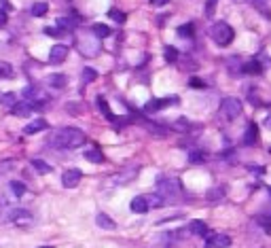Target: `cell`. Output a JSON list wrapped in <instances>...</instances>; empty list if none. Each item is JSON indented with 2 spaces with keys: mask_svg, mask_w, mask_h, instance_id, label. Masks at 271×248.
<instances>
[{
  "mask_svg": "<svg viewBox=\"0 0 271 248\" xmlns=\"http://www.w3.org/2000/svg\"><path fill=\"white\" fill-rule=\"evenodd\" d=\"M87 136L85 132L76 130V127H62V130L53 136V146L58 148H76V146H83Z\"/></svg>",
  "mask_w": 271,
  "mask_h": 248,
  "instance_id": "6da1fadb",
  "label": "cell"
},
{
  "mask_svg": "<svg viewBox=\"0 0 271 248\" xmlns=\"http://www.w3.org/2000/svg\"><path fill=\"white\" fill-rule=\"evenodd\" d=\"M76 47L85 58H94V55L100 53V38L94 34V30L78 32L76 34Z\"/></svg>",
  "mask_w": 271,
  "mask_h": 248,
  "instance_id": "7a4b0ae2",
  "label": "cell"
},
{
  "mask_svg": "<svg viewBox=\"0 0 271 248\" xmlns=\"http://www.w3.org/2000/svg\"><path fill=\"white\" fill-rule=\"evenodd\" d=\"M210 36L218 47H229L235 38V30L227 21H216V24L210 28Z\"/></svg>",
  "mask_w": 271,
  "mask_h": 248,
  "instance_id": "3957f363",
  "label": "cell"
},
{
  "mask_svg": "<svg viewBox=\"0 0 271 248\" xmlns=\"http://www.w3.org/2000/svg\"><path fill=\"white\" fill-rule=\"evenodd\" d=\"M180 191H182V182L178 178H159V182H157V193H159L166 202L174 200Z\"/></svg>",
  "mask_w": 271,
  "mask_h": 248,
  "instance_id": "277c9868",
  "label": "cell"
},
{
  "mask_svg": "<svg viewBox=\"0 0 271 248\" xmlns=\"http://www.w3.org/2000/svg\"><path fill=\"white\" fill-rule=\"evenodd\" d=\"M241 110H244V104H241L239 98H225V100L220 102V115L225 119H229V121L237 119L241 115Z\"/></svg>",
  "mask_w": 271,
  "mask_h": 248,
  "instance_id": "5b68a950",
  "label": "cell"
},
{
  "mask_svg": "<svg viewBox=\"0 0 271 248\" xmlns=\"http://www.w3.org/2000/svg\"><path fill=\"white\" fill-rule=\"evenodd\" d=\"M180 100H178L176 96H169V98H155V100H151L148 104H144V110L146 112H157V110H166L169 108V106L178 104Z\"/></svg>",
  "mask_w": 271,
  "mask_h": 248,
  "instance_id": "8992f818",
  "label": "cell"
},
{
  "mask_svg": "<svg viewBox=\"0 0 271 248\" xmlns=\"http://www.w3.org/2000/svg\"><path fill=\"white\" fill-rule=\"evenodd\" d=\"M83 178V172L78 168H70V170H66V172L62 174V185L66 187V189H72V187H76L78 185V180Z\"/></svg>",
  "mask_w": 271,
  "mask_h": 248,
  "instance_id": "52a82bcc",
  "label": "cell"
},
{
  "mask_svg": "<svg viewBox=\"0 0 271 248\" xmlns=\"http://www.w3.org/2000/svg\"><path fill=\"white\" fill-rule=\"evenodd\" d=\"M231 246V238L225 233H212L205 238V248H227Z\"/></svg>",
  "mask_w": 271,
  "mask_h": 248,
  "instance_id": "ba28073f",
  "label": "cell"
},
{
  "mask_svg": "<svg viewBox=\"0 0 271 248\" xmlns=\"http://www.w3.org/2000/svg\"><path fill=\"white\" fill-rule=\"evenodd\" d=\"M136 176H138V168H132V170H123L121 174H115L112 176V185H117V187H123L127 185V182H132Z\"/></svg>",
  "mask_w": 271,
  "mask_h": 248,
  "instance_id": "9c48e42d",
  "label": "cell"
},
{
  "mask_svg": "<svg viewBox=\"0 0 271 248\" xmlns=\"http://www.w3.org/2000/svg\"><path fill=\"white\" fill-rule=\"evenodd\" d=\"M9 221L24 227V225H30V223H32V214H30L28 210H21V208H19V210H11V212H9Z\"/></svg>",
  "mask_w": 271,
  "mask_h": 248,
  "instance_id": "30bf717a",
  "label": "cell"
},
{
  "mask_svg": "<svg viewBox=\"0 0 271 248\" xmlns=\"http://www.w3.org/2000/svg\"><path fill=\"white\" fill-rule=\"evenodd\" d=\"M24 98L26 100H30V102H42V100H47V96H45V91H42L40 87H36V85H30V87H26L24 89ZM42 106V104H40Z\"/></svg>",
  "mask_w": 271,
  "mask_h": 248,
  "instance_id": "8fae6325",
  "label": "cell"
},
{
  "mask_svg": "<svg viewBox=\"0 0 271 248\" xmlns=\"http://www.w3.org/2000/svg\"><path fill=\"white\" fill-rule=\"evenodd\" d=\"M34 108H36V104L30 102V100H24V102H17L15 106H13L11 112L13 115H17V117H30Z\"/></svg>",
  "mask_w": 271,
  "mask_h": 248,
  "instance_id": "7c38bea8",
  "label": "cell"
},
{
  "mask_svg": "<svg viewBox=\"0 0 271 248\" xmlns=\"http://www.w3.org/2000/svg\"><path fill=\"white\" fill-rule=\"evenodd\" d=\"M68 58V47L66 45H55L51 47V51H49V62L51 64H60Z\"/></svg>",
  "mask_w": 271,
  "mask_h": 248,
  "instance_id": "4fadbf2b",
  "label": "cell"
},
{
  "mask_svg": "<svg viewBox=\"0 0 271 248\" xmlns=\"http://www.w3.org/2000/svg\"><path fill=\"white\" fill-rule=\"evenodd\" d=\"M148 210H151V204H148L146 195H138L132 200V212H136V214H144Z\"/></svg>",
  "mask_w": 271,
  "mask_h": 248,
  "instance_id": "5bb4252c",
  "label": "cell"
},
{
  "mask_svg": "<svg viewBox=\"0 0 271 248\" xmlns=\"http://www.w3.org/2000/svg\"><path fill=\"white\" fill-rule=\"evenodd\" d=\"M47 127H49V123L45 121V119H34V121H30V123L24 127V134H28V136H30V134L42 132V130H47Z\"/></svg>",
  "mask_w": 271,
  "mask_h": 248,
  "instance_id": "9a60e30c",
  "label": "cell"
},
{
  "mask_svg": "<svg viewBox=\"0 0 271 248\" xmlns=\"http://www.w3.org/2000/svg\"><path fill=\"white\" fill-rule=\"evenodd\" d=\"M256 140H259V125H256V123H250V125H248V132L244 134V144L250 146V144L256 142Z\"/></svg>",
  "mask_w": 271,
  "mask_h": 248,
  "instance_id": "2e32d148",
  "label": "cell"
},
{
  "mask_svg": "<svg viewBox=\"0 0 271 248\" xmlns=\"http://www.w3.org/2000/svg\"><path fill=\"white\" fill-rule=\"evenodd\" d=\"M47 83L51 85V87H55V89H64L68 85V79L64 74H49L47 76Z\"/></svg>",
  "mask_w": 271,
  "mask_h": 248,
  "instance_id": "e0dca14e",
  "label": "cell"
},
{
  "mask_svg": "<svg viewBox=\"0 0 271 248\" xmlns=\"http://www.w3.org/2000/svg\"><path fill=\"white\" fill-rule=\"evenodd\" d=\"M189 229L193 231L195 236H202V238H208V236H210V229H208V225H205L203 221H193Z\"/></svg>",
  "mask_w": 271,
  "mask_h": 248,
  "instance_id": "ac0fdd59",
  "label": "cell"
},
{
  "mask_svg": "<svg viewBox=\"0 0 271 248\" xmlns=\"http://www.w3.org/2000/svg\"><path fill=\"white\" fill-rule=\"evenodd\" d=\"M85 159L91 161V164H104V155L100 148H87L85 151Z\"/></svg>",
  "mask_w": 271,
  "mask_h": 248,
  "instance_id": "d6986e66",
  "label": "cell"
},
{
  "mask_svg": "<svg viewBox=\"0 0 271 248\" xmlns=\"http://www.w3.org/2000/svg\"><path fill=\"white\" fill-rule=\"evenodd\" d=\"M98 106H100V110H102V112H104V117H106V119H108V121H117V119H119V117L115 115V112H112V110H110V106H108V102H106V100H104V98H102V96H100V98H98Z\"/></svg>",
  "mask_w": 271,
  "mask_h": 248,
  "instance_id": "ffe728a7",
  "label": "cell"
},
{
  "mask_svg": "<svg viewBox=\"0 0 271 248\" xmlns=\"http://www.w3.org/2000/svg\"><path fill=\"white\" fill-rule=\"evenodd\" d=\"M223 197H225V187H212L208 193H205V200L212 202V204L214 202H220Z\"/></svg>",
  "mask_w": 271,
  "mask_h": 248,
  "instance_id": "44dd1931",
  "label": "cell"
},
{
  "mask_svg": "<svg viewBox=\"0 0 271 248\" xmlns=\"http://www.w3.org/2000/svg\"><path fill=\"white\" fill-rule=\"evenodd\" d=\"M74 26H76V17H60L58 19V28H62L64 32H72L74 30Z\"/></svg>",
  "mask_w": 271,
  "mask_h": 248,
  "instance_id": "7402d4cb",
  "label": "cell"
},
{
  "mask_svg": "<svg viewBox=\"0 0 271 248\" xmlns=\"http://www.w3.org/2000/svg\"><path fill=\"white\" fill-rule=\"evenodd\" d=\"M241 70H244L246 74H261V72H263V64H259L256 60H252V62L244 64V66H241Z\"/></svg>",
  "mask_w": 271,
  "mask_h": 248,
  "instance_id": "603a6c76",
  "label": "cell"
},
{
  "mask_svg": "<svg viewBox=\"0 0 271 248\" xmlns=\"http://www.w3.org/2000/svg\"><path fill=\"white\" fill-rule=\"evenodd\" d=\"M96 223H98V227H102V229H115V227H117L115 221H112L108 214H98Z\"/></svg>",
  "mask_w": 271,
  "mask_h": 248,
  "instance_id": "cb8c5ba5",
  "label": "cell"
},
{
  "mask_svg": "<svg viewBox=\"0 0 271 248\" xmlns=\"http://www.w3.org/2000/svg\"><path fill=\"white\" fill-rule=\"evenodd\" d=\"M91 30H94V34H96L98 38H108L110 34H112L110 28L104 26V24H94V26H91Z\"/></svg>",
  "mask_w": 271,
  "mask_h": 248,
  "instance_id": "d4e9b609",
  "label": "cell"
},
{
  "mask_svg": "<svg viewBox=\"0 0 271 248\" xmlns=\"http://www.w3.org/2000/svg\"><path fill=\"white\" fill-rule=\"evenodd\" d=\"M32 168H36L38 174H51L53 172V168L49 166L47 161H42V159H32Z\"/></svg>",
  "mask_w": 271,
  "mask_h": 248,
  "instance_id": "484cf974",
  "label": "cell"
},
{
  "mask_svg": "<svg viewBox=\"0 0 271 248\" xmlns=\"http://www.w3.org/2000/svg\"><path fill=\"white\" fill-rule=\"evenodd\" d=\"M193 34H195V26L193 24H184V26L178 28V36H180V38H191Z\"/></svg>",
  "mask_w": 271,
  "mask_h": 248,
  "instance_id": "4316f807",
  "label": "cell"
},
{
  "mask_svg": "<svg viewBox=\"0 0 271 248\" xmlns=\"http://www.w3.org/2000/svg\"><path fill=\"white\" fill-rule=\"evenodd\" d=\"M15 166H17L15 159H2V161H0V176L13 172V170H15Z\"/></svg>",
  "mask_w": 271,
  "mask_h": 248,
  "instance_id": "83f0119b",
  "label": "cell"
},
{
  "mask_svg": "<svg viewBox=\"0 0 271 248\" xmlns=\"http://www.w3.org/2000/svg\"><path fill=\"white\" fill-rule=\"evenodd\" d=\"M163 55H166V62H169V64L178 62V58H180V53H178V49H174L172 45H168V47H166V51H163Z\"/></svg>",
  "mask_w": 271,
  "mask_h": 248,
  "instance_id": "f1b7e54d",
  "label": "cell"
},
{
  "mask_svg": "<svg viewBox=\"0 0 271 248\" xmlns=\"http://www.w3.org/2000/svg\"><path fill=\"white\" fill-rule=\"evenodd\" d=\"M47 11H49V4L47 2H34L32 4V15L34 17H42Z\"/></svg>",
  "mask_w": 271,
  "mask_h": 248,
  "instance_id": "f546056e",
  "label": "cell"
},
{
  "mask_svg": "<svg viewBox=\"0 0 271 248\" xmlns=\"http://www.w3.org/2000/svg\"><path fill=\"white\" fill-rule=\"evenodd\" d=\"M189 161H191V164H203V161H205L203 151H199V148H193V151L189 153Z\"/></svg>",
  "mask_w": 271,
  "mask_h": 248,
  "instance_id": "4dcf8cb0",
  "label": "cell"
},
{
  "mask_svg": "<svg viewBox=\"0 0 271 248\" xmlns=\"http://www.w3.org/2000/svg\"><path fill=\"white\" fill-rule=\"evenodd\" d=\"M15 74L13 72V66L6 62H0V79H11V76Z\"/></svg>",
  "mask_w": 271,
  "mask_h": 248,
  "instance_id": "1f68e13d",
  "label": "cell"
},
{
  "mask_svg": "<svg viewBox=\"0 0 271 248\" xmlns=\"http://www.w3.org/2000/svg\"><path fill=\"white\" fill-rule=\"evenodd\" d=\"M9 187H11V191H13V195H15V197H21L26 193V185H24V182H19V180H13Z\"/></svg>",
  "mask_w": 271,
  "mask_h": 248,
  "instance_id": "d6a6232c",
  "label": "cell"
},
{
  "mask_svg": "<svg viewBox=\"0 0 271 248\" xmlns=\"http://www.w3.org/2000/svg\"><path fill=\"white\" fill-rule=\"evenodd\" d=\"M108 17H112L117 21V24H125V19H127V15L123 11H119V9H108Z\"/></svg>",
  "mask_w": 271,
  "mask_h": 248,
  "instance_id": "836d02e7",
  "label": "cell"
},
{
  "mask_svg": "<svg viewBox=\"0 0 271 248\" xmlns=\"http://www.w3.org/2000/svg\"><path fill=\"white\" fill-rule=\"evenodd\" d=\"M98 79V72L94 68H83V83L87 85V83H91V81H96Z\"/></svg>",
  "mask_w": 271,
  "mask_h": 248,
  "instance_id": "e575fe53",
  "label": "cell"
},
{
  "mask_svg": "<svg viewBox=\"0 0 271 248\" xmlns=\"http://www.w3.org/2000/svg\"><path fill=\"white\" fill-rule=\"evenodd\" d=\"M0 104L2 106H9V108H13L17 102H15V94H2L0 96Z\"/></svg>",
  "mask_w": 271,
  "mask_h": 248,
  "instance_id": "d590c367",
  "label": "cell"
},
{
  "mask_svg": "<svg viewBox=\"0 0 271 248\" xmlns=\"http://www.w3.org/2000/svg\"><path fill=\"white\" fill-rule=\"evenodd\" d=\"M174 130H178V132H189L191 130V125H189V121L184 117H180L178 121L174 123Z\"/></svg>",
  "mask_w": 271,
  "mask_h": 248,
  "instance_id": "8d00e7d4",
  "label": "cell"
},
{
  "mask_svg": "<svg viewBox=\"0 0 271 248\" xmlns=\"http://www.w3.org/2000/svg\"><path fill=\"white\" fill-rule=\"evenodd\" d=\"M45 34H49V36H53V38H60V36H66V32L62 30V28H47Z\"/></svg>",
  "mask_w": 271,
  "mask_h": 248,
  "instance_id": "74e56055",
  "label": "cell"
},
{
  "mask_svg": "<svg viewBox=\"0 0 271 248\" xmlns=\"http://www.w3.org/2000/svg\"><path fill=\"white\" fill-rule=\"evenodd\" d=\"M189 87H193V89H205V83L202 79H189Z\"/></svg>",
  "mask_w": 271,
  "mask_h": 248,
  "instance_id": "f35d334b",
  "label": "cell"
},
{
  "mask_svg": "<svg viewBox=\"0 0 271 248\" xmlns=\"http://www.w3.org/2000/svg\"><path fill=\"white\" fill-rule=\"evenodd\" d=\"M214 9H216V0H208V2H205V15L212 17Z\"/></svg>",
  "mask_w": 271,
  "mask_h": 248,
  "instance_id": "ab89813d",
  "label": "cell"
},
{
  "mask_svg": "<svg viewBox=\"0 0 271 248\" xmlns=\"http://www.w3.org/2000/svg\"><path fill=\"white\" fill-rule=\"evenodd\" d=\"M6 19H9V17H6V11H4V9H0V26H4V24H6Z\"/></svg>",
  "mask_w": 271,
  "mask_h": 248,
  "instance_id": "60d3db41",
  "label": "cell"
},
{
  "mask_svg": "<svg viewBox=\"0 0 271 248\" xmlns=\"http://www.w3.org/2000/svg\"><path fill=\"white\" fill-rule=\"evenodd\" d=\"M168 2H169V0H151V4H155V6H163Z\"/></svg>",
  "mask_w": 271,
  "mask_h": 248,
  "instance_id": "b9f144b4",
  "label": "cell"
},
{
  "mask_svg": "<svg viewBox=\"0 0 271 248\" xmlns=\"http://www.w3.org/2000/svg\"><path fill=\"white\" fill-rule=\"evenodd\" d=\"M265 127H267V130H271V115L265 119Z\"/></svg>",
  "mask_w": 271,
  "mask_h": 248,
  "instance_id": "7bdbcfd3",
  "label": "cell"
},
{
  "mask_svg": "<svg viewBox=\"0 0 271 248\" xmlns=\"http://www.w3.org/2000/svg\"><path fill=\"white\" fill-rule=\"evenodd\" d=\"M271 221V218H269ZM265 227H267V233H271V223H265Z\"/></svg>",
  "mask_w": 271,
  "mask_h": 248,
  "instance_id": "ee69618b",
  "label": "cell"
},
{
  "mask_svg": "<svg viewBox=\"0 0 271 248\" xmlns=\"http://www.w3.org/2000/svg\"><path fill=\"white\" fill-rule=\"evenodd\" d=\"M2 4H4V6H6V4H9V0H2ZM9 6H11V4H9Z\"/></svg>",
  "mask_w": 271,
  "mask_h": 248,
  "instance_id": "f6af8a7d",
  "label": "cell"
},
{
  "mask_svg": "<svg viewBox=\"0 0 271 248\" xmlns=\"http://www.w3.org/2000/svg\"><path fill=\"white\" fill-rule=\"evenodd\" d=\"M38 248H53V246H38Z\"/></svg>",
  "mask_w": 271,
  "mask_h": 248,
  "instance_id": "bcb514c9",
  "label": "cell"
},
{
  "mask_svg": "<svg viewBox=\"0 0 271 248\" xmlns=\"http://www.w3.org/2000/svg\"><path fill=\"white\" fill-rule=\"evenodd\" d=\"M235 2H244V0H235Z\"/></svg>",
  "mask_w": 271,
  "mask_h": 248,
  "instance_id": "7dc6e473",
  "label": "cell"
}]
</instances>
